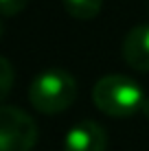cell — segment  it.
Wrapping results in <instances>:
<instances>
[{
	"instance_id": "obj_5",
	"label": "cell",
	"mask_w": 149,
	"mask_h": 151,
	"mask_svg": "<svg viewBox=\"0 0 149 151\" xmlns=\"http://www.w3.org/2000/svg\"><path fill=\"white\" fill-rule=\"evenodd\" d=\"M123 59L130 68L149 72V24L134 27L123 40Z\"/></svg>"
},
{
	"instance_id": "obj_3",
	"label": "cell",
	"mask_w": 149,
	"mask_h": 151,
	"mask_svg": "<svg viewBox=\"0 0 149 151\" xmlns=\"http://www.w3.org/2000/svg\"><path fill=\"white\" fill-rule=\"evenodd\" d=\"M37 142V125L24 110L0 105V151H31Z\"/></svg>"
},
{
	"instance_id": "obj_7",
	"label": "cell",
	"mask_w": 149,
	"mask_h": 151,
	"mask_svg": "<svg viewBox=\"0 0 149 151\" xmlns=\"http://www.w3.org/2000/svg\"><path fill=\"white\" fill-rule=\"evenodd\" d=\"M13 79H15V72H13L11 61L0 55V103L9 96V92L13 88Z\"/></svg>"
},
{
	"instance_id": "obj_9",
	"label": "cell",
	"mask_w": 149,
	"mask_h": 151,
	"mask_svg": "<svg viewBox=\"0 0 149 151\" xmlns=\"http://www.w3.org/2000/svg\"><path fill=\"white\" fill-rule=\"evenodd\" d=\"M140 112L145 114V116L149 118V96H145V101H143V107H140Z\"/></svg>"
},
{
	"instance_id": "obj_4",
	"label": "cell",
	"mask_w": 149,
	"mask_h": 151,
	"mask_svg": "<svg viewBox=\"0 0 149 151\" xmlns=\"http://www.w3.org/2000/svg\"><path fill=\"white\" fill-rule=\"evenodd\" d=\"M105 129L94 121H81L68 129L64 138V151H105Z\"/></svg>"
},
{
	"instance_id": "obj_2",
	"label": "cell",
	"mask_w": 149,
	"mask_h": 151,
	"mask_svg": "<svg viewBox=\"0 0 149 151\" xmlns=\"http://www.w3.org/2000/svg\"><path fill=\"white\" fill-rule=\"evenodd\" d=\"M92 101L96 110L107 114V116H132L143 107L145 94L138 88L134 79L125 75H107L99 79L92 88Z\"/></svg>"
},
{
	"instance_id": "obj_8",
	"label": "cell",
	"mask_w": 149,
	"mask_h": 151,
	"mask_svg": "<svg viewBox=\"0 0 149 151\" xmlns=\"http://www.w3.org/2000/svg\"><path fill=\"white\" fill-rule=\"evenodd\" d=\"M29 0H0V15H7V18H13V15L22 13L27 9Z\"/></svg>"
},
{
	"instance_id": "obj_6",
	"label": "cell",
	"mask_w": 149,
	"mask_h": 151,
	"mask_svg": "<svg viewBox=\"0 0 149 151\" xmlns=\"http://www.w3.org/2000/svg\"><path fill=\"white\" fill-rule=\"evenodd\" d=\"M64 9L75 20H92L96 18L103 7V0H61Z\"/></svg>"
},
{
	"instance_id": "obj_1",
	"label": "cell",
	"mask_w": 149,
	"mask_h": 151,
	"mask_svg": "<svg viewBox=\"0 0 149 151\" xmlns=\"http://www.w3.org/2000/svg\"><path fill=\"white\" fill-rule=\"evenodd\" d=\"M77 99V81L64 68H46L33 77L29 86L31 105L42 114H59Z\"/></svg>"
},
{
	"instance_id": "obj_10",
	"label": "cell",
	"mask_w": 149,
	"mask_h": 151,
	"mask_svg": "<svg viewBox=\"0 0 149 151\" xmlns=\"http://www.w3.org/2000/svg\"><path fill=\"white\" fill-rule=\"evenodd\" d=\"M0 35H2V24H0Z\"/></svg>"
}]
</instances>
